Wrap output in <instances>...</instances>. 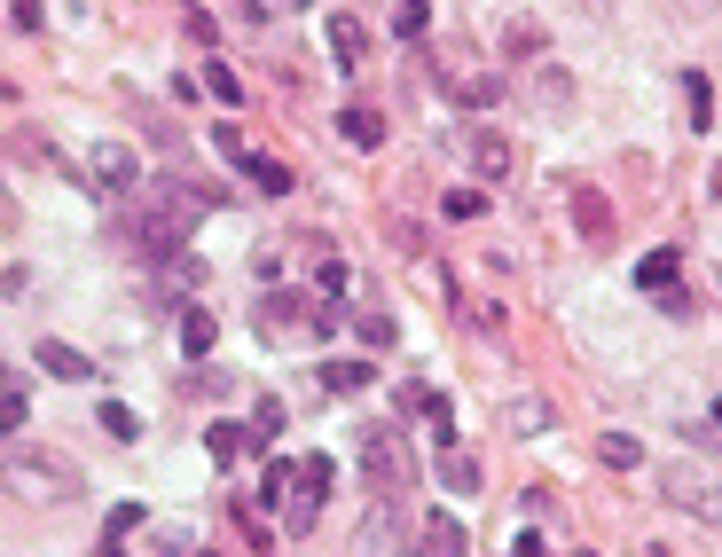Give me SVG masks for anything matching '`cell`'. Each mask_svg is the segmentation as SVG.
<instances>
[{
	"mask_svg": "<svg viewBox=\"0 0 722 557\" xmlns=\"http://www.w3.org/2000/svg\"><path fill=\"white\" fill-rule=\"evenodd\" d=\"M134 149L126 142H103L95 157H86V180H95V197H134Z\"/></svg>",
	"mask_w": 722,
	"mask_h": 557,
	"instance_id": "obj_8",
	"label": "cell"
},
{
	"mask_svg": "<svg viewBox=\"0 0 722 557\" xmlns=\"http://www.w3.org/2000/svg\"><path fill=\"white\" fill-rule=\"evenodd\" d=\"M197 220H205V197H189V189H165V197H149V213L134 220V236H142L149 251H180Z\"/></svg>",
	"mask_w": 722,
	"mask_h": 557,
	"instance_id": "obj_5",
	"label": "cell"
},
{
	"mask_svg": "<svg viewBox=\"0 0 722 557\" xmlns=\"http://www.w3.org/2000/svg\"><path fill=\"white\" fill-rule=\"evenodd\" d=\"M330 55L353 71L361 55H370V24H361V17H330Z\"/></svg>",
	"mask_w": 722,
	"mask_h": 557,
	"instance_id": "obj_19",
	"label": "cell"
},
{
	"mask_svg": "<svg viewBox=\"0 0 722 557\" xmlns=\"http://www.w3.org/2000/svg\"><path fill=\"white\" fill-rule=\"evenodd\" d=\"M213 345H220V314H213V307H180V353L205 361Z\"/></svg>",
	"mask_w": 722,
	"mask_h": 557,
	"instance_id": "obj_15",
	"label": "cell"
},
{
	"mask_svg": "<svg viewBox=\"0 0 722 557\" xmlns=\"http://www.w3.org/2000/svg\"><path fill=\"white\" fill-rule=\"evenodd\" d=\"M251 447H259V432H251V424H213V432H205V455L220 463V472H228V463H244Z\"/></svg>",
	"mask_w": 722,
	"mask_h": 557,
	"instance_id": "obj_16",
	"label": "cell"
},
{
	"mask_svg": "<svg viewBox=\"0 0 722 557\" xmlns=\"http://www.w3.org/2000/svg\"><path fill=\"white\" fill-rule=\"evenodd\" d=\"M416 541H424V557H472V534L456 526V510H424Z\"/></svg>",
	"mask_w": 722,
	"mask_h": 557,
	"instance_id": "obj_10",
	"label": "cell"
},
{
	"mask_svg": "<svg viewBox=\"0 0 722 557\" xmlns=\"http://www.w3.org/2000/svg\"><path fill=\"white\" fill-rule=\"evenodd\" d=\"M683 118H691V134L714 126V86H706V71H683Z\"/></svg>",
	"mask_w": 722,
	"mask_h": 557,
	"instance_id": "obj_21",
	"label": "cell"
},
{
	"mask_svg": "<svg viewBox=\"0 0 722 557\" xmlns=\"http://www.w3.org/2000/svg\"><path fill=\"white\" fill-rule=\"evenodd\" d=\"M714 197H722V165H714Z\"/></svg>",
	"mask_w": 722,
	"mask_h": 557,
	"instance_id": "obj_35",
	"label": "cell"
},
{
	"mask_svg": "<svg viewBox=\"0 0 722 557\" xmlns=\"http://www.w3.org/2000/svg\"><path fill=\"white\" fill-rule=\"evenodd\" d=\"M660 495H668L675 510H691V518H722V487H714V472H699V463H668Z\"/></svg>",
	"mask_w": 722,
	"mask_h": 557,
	"instance_id": "obj_7",
	"label": "cell"
},
{
	"mask_svg": "<svg viewBox=\"0 0 722 557\" xmlns=\"http://www.w3.org/2000/svg\"><path fill=\"white\" fill-rule=\"evenodd\" d=\"M361 338H370V345H393V314H385V307H361Z\"/></svg>",
	"mask_w": 722,
	"mask_h": 557,
	"instance_id": "obj_30",
	"label": "cell"
},
{
	"mask_svg": "<svg viewBox=\"0 0 722 557\" xmlns=\"http://www.w3.org/2000/svg\"><path fill=\"white\" fill-rule=\"evenodd\" d=\"M338 322H345V314H338L330 299H314V291H267V299H259V330L276 338V345H283V338H291V345H299V338H330Z\"/></svg>",
	"mask_w": 722,
	"mask_h": 557,
	"instance_id": "obj_3",
	"label": "cell"
},
{
	"mask_svg": "<svg viewBox=\"0 0 722 557\" xmlns=\"http://www.w3.org/2000/svg\"><path fill=\"white\" fill-rule=\"evenodd\" d=\"M95 557H126V549H118V541H111V534H103V541H95Z\"/></svg>",
	"mask_w": 722,
	"mask_h": 557,
	"instance_id": "obj_34",
	"label": "cell"
},
{
	"mask_svg": "<svg viewBox=\"0 0 722 557\" xmlns=\"http://www.w3.org/2000/svg\"><path fill=\"white\" fill-rule=\"evenodd\" d=\"M714 432H722V401H714Z\"/></svg>",
	"mask_w": 722,
	"mask_h": 557,
	"instance_id": "obj_36",
	"label": "cell"
},
{
	"mask_svg": "<svg viewBox=\"0 0 722 557\" xmlns=\"http://www.w3.org/2000/svg\"><path fill=\"white\" fill-rule=\"evenodd\" d=\"M510 165H518L510 134H503V126H479V134H472V173H479V189H503Z\"/></svg>",
	"mask_w": 722,
	"mask_h": 557,
	"instance_id": "obj_9",
	"label": "cell"
},
{
	"mask_svg": "<svg viewBox=\"0 0 722 557\" xmlns=\"http://www.w3.org/2000/svg\"><path fill=\"white\" fill-rule=\"evenodd\" d=\"M361 479H370V495H409L416 487V447L393 432V424H370L361 432Z\"/></svg>",
	"mask_w": 722,
	"mask_h": 557,
	"instance_id": "obj_4",
	"label": "cell"
},
{
	"mask_svg": "<svg viewBox=\"0 0 722 557\" xmlns=\"http://www.w3.org/2000/svg\"><path fill=\"white\" fill-rule=\"evenodd\" d=\"M597 455L612 463V472H637V463H644V447L628 440V432H605V440H597Z\"/></svg>",
	"mask_w": 722,
	"mask_h": 557,
	"instance_id": "obj_23",
	"label": "cell"
},
{
	"mask_svg": "<svg viewBox=\"0 0 722 557\" xmlns=\"http://www.w3.org/2000/svg\"><path fill=\"white\" fill-rule=\"evenodd\" d=\"M205 86H213V95H220V103H228V111H236V103H244V79H236V71H228V63H205Z\"/></svg>",
	"mask_w": 722,
	"mask_h": 557,
	"instance_id": "obj_25",
	"label": "cell"
},
{
	"mask_svg": "<svg viewBox=\"0 0 722 557\" xmlns=\"http://www.w3.org/2000/svg\"><path fill=\"white\" fill-rule=\"evenodd\" d=\"M134 526H142V503H111V526H103V534L118 541V534H134Z\"/></svg>",
	"mask_w": 722,
	"mask_h": 557,
	"instance_id": "obj_31",
	"label": "cell"
},
{
	"mask_svg": "<svg viewBox=\"0 0 722 557\" xmlns=\"http://www.w3.org/2000/svg\"><path fill=\"white\" fill-rule=\"evenodd\" d=\"M424 24H432V9H424V0H401V9H393V32H401V40H416Z\"/></svg>",
	"mask_w": 722,
	"mask_h": 557,
	"instance_id": "obj_28",
	"label": "cell"
},
{
	"mask_svg": "<svg viewBox=\"0 0 722 557\" xmlns=\"http://www.w3.org/2000/svg\"><path fill=\"white\" fill-rule=\"evenodd\" d=\"M314 299H330V307L345 299V259H338V251H322V259H314Z\"/></svg>",
	"mask_w": 722,
	"mask_h": 557,
	"instance_id": "obj_22",
	"label": "cell"
},
{
	"mask_svg": "<svg viewBox=\"0 0 722 557\" xmlns=\"http://www.w3.org/2000/svg\"><path fill=\"white\" fill-rule=\"evenodd\" d=\"M652 557H675V549H652Z\"/></svg>",
	"mask_w": 722,
	"mask_h": 557,
	"instance_id": "obj_37",
	"label": "cell"
},
{
	"mask_svg": "<svg viewBox=\"0 0 722 557\" xmlns=\"http://www.w3.org/2000/svg\"><path fill=\"white\" fill-rule=\"evenodd\" d=\"M32 361L48 369V378H63V385H86V378H95V361H86L79 345H63V338H40V345H32Z\"/></svg>",
	"mask_w": 722,
	"mask_h": 557,
	"instance_id": "obj_11",
	"label": "cell"
},
{
	"mask_svg": "<svg viewBox=\"0 0 722 557\" xmlns=\"http://www.w3.org/2000/svg\"><path fill=\"white\" fill-rule=\"evenodd\" d=\"M330 479H338V463L330 455H299V463H267V487H259V503L276 510L291 534H314V518H322V495H330Z\"/></svg>",
	"mask_w": 722,
	"mask_h": 557,
	"instance_id": "obj_1",
	"label": "cell"
},
{
	"mask_svg": "<svg viewBox=\"0 0 722 557\" xmlns=\"http://www.w3.org/2000/svg\"><path fill=\"white\" fill-rule=\"evenodd\" d=\"M9 17H17V24L32 32V24H40V0H9Z\"/></svg>",
	"mask_w": 722,
	"mask_h": 557,
	"instance_id": "obj_32",
	"label": "cell"
},
{
	"mask_svg": "<svg viewBox=\"0 0 722 557\" xmlns=\"http://www.w3.org/2000/svg\"><path fill=\"white\" fill-rule=\"evenodd\" d=\"M637 283H644L652 299H668V307H683V259H675V251H652V259L637 267Z\"/></svg>",
	"mask_w": 722,
	"mask_h": 557,
	"instance_id": "obj_13",
	"label": "cell"
},
{
	"mask_svg": "<svg viewBox=\"0 0 722 557\" xmlns=\"http://www.w3.org/2000/svg\"><path fill=\"white\" fill-rule=\"evenodd\" d=\"M440 487L447 495H479V455L456 447V440H440Z\"/></svg>",
	"mask_w": 722,
	"mask_h": 557,
	"instance_id": "obj_14",
	"label": "cell"
},
{
	"mask_svg": "<svg viewBox=\"0 0 722 557\" xmlns=\"http://www.w3.org/2000/svg\"><path fill=\"white\" fill-rule=\"evenodd\" d=\"M283 424H291V409H283V401H259V409H251V432H259V440H276Z\"/></svg>",
	"mask_w": 722,
	"mask_h": 557,
	"instance_id": "obj_26",
	"label": "cell"
},
{
	"mask_svg": "<svg viewBox=\"0 0 722 557\" xmlns=\"http://www.w3.org/2000/svg\"><path fill=\"white\" fill-rule=\"evenodd\" d=\"M574 228H581L589 244H605V236H612V205H605L597 189H574Z\"/></svg>",
	"mask_w": 722,
	"mask_h": 557,
	"instance_id": "obj_20",
	"label": "cell"
},
{
	"mask_svg": "<svg viewBox=\"0 0 722 557\" xmlns=\"http://www.w3.org/2000/svg\"><path fill=\"white\" fill-rule=\"evenodd\" d=\"M103 432H111V440H142V416H134L126 401H103Z\"/></svg>",
	"mask_w": 722,
	"mask_h": 557,
	"instance_id": "obj_24",
	"label": "cell"
},
{
	"mask_svg": "<svg viewBox=\"0 0 722 557\" xmlns=\"http://www.w3.org/2000/svg\"><path fill=\"white\" fill-rule=\"evenodd\" d=\"M487 213V189H447V220H479Z\"/></svg>",
	"mask_w": 722,
	"mask_h": 557,
	"instance_id": "obj_27",
	"label": "cell"
},
{
	"mask_svg": "<svg viewBox=\"0 0 722 557\" xmlns=\"http://www.w3.org/2000/svg\"><path fill=\"white\" fill-rule=\"evenodd\" d=\"M79 463H63V455H48V447H9L0 455V495H17V503H40V510H55V503H79Z\"/></svg>",
	"mask_w": 722,
	"mask_h": 557,
	"instance_id": "obj_2",
	"label": "cell"
},
{
	"mask_svg": "<svg viewBox=\"0 0 722 557\" xmlns=\"http://www.w3.org/2000/svg\"><path fill=\"white\" fill-rule=\"evenodd\" d=\"M24 416H32V409H24V393L9 385V393H0V440H9V432H24Z\"/></svg>",
	"mask_w": 722,
	"mask_h": 557,
	"instance_id": "obj_29",
	"label": "cell"
},
{
	"mask_svg": "<svg viewBox=\"0 0 722 557\" xmlns=\"http://www.w3.org/2000/svg\"><path fill=\"white\" fill-rule=\"evenodd\" d=\"M447 95L472 103V111H487V103H503V79H495V71H447Z\"/></svg>",
	"mask_w": 722,
	"mask_h": 557,
	"instance_id": "obj_17",
	"label": "cell"
},
{
	"mask_svg": "<svg viewBox=\"0 0 722 557\" xmlns=\"http://www.w3.org/2000/svg\"><path fill=\"white\" fill-rule=\"evenodd\" d=\"M213 149H220V157H228V165L251 180L259 197H291V165H283V157H267V149H251L236 126H213Z\"/></svg>",
	"mask_w": 722,
	"mask_h": 557,
	"instance_id": "obj_6",
	"label": "cell"
},
{
	"mask_svg": "<svg viewBox=\"0 0 722 557\" xmlns=\"http://www.w3.org/2000/svg\"><path fill=\"white\" fill-rule=\"evenodd\" d=\"M370 385H378V369L361 361V353H353V361H345V353L322 361V393H330V401H353V393H370Z\"/></svg>",
	"mask_w": 722,
	"mask_h": 557,
	"instance_id": "obj_12",
	"label": "cell"
},
{
	"mask_svg": "<svg viewBox=\"0 0 722 557\" xmlns=\"http://www.w3.org/2000/svg\"><path fill=\"white\" fill-rule=\"evenodd\" d=\"M197 557H220V549H197Z\"/></svg>",
	"mask_w": 722,
	"mask_h": 557,
	"instance_id": "obj_38",
	"label": "cell"
},
{
	"mask_svg": "<svg viewBox=\"0 0 722 557\" xmlns=\"http://www.w3.org/2000/svg\"><path fill=\"white\" fill-rule=\"evenodd\" d=\"M338 134H345L353 149H378V142H385V118H378L370 103H345V111H338Z\"/></svg>",
	"mask_w": 722,
	"mask_h": 557,
	"instance_id": "obj_18",
	"label": "cell"
},
{
	"mask_svg": "<svg viewBox=\"0 0 722 557\" xmlns=\"http://www.w3.org/2000/svg\"><path fill=\"white\" fill-rule=\"evenodd\" d=\"M518 557H542V534H518Z\"/></svg>",
	"mask_w": 722,
	"mask_h": 557,
	"instance_id": "obj_33",
	"label": "cell"
}]
</instances>
